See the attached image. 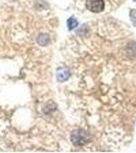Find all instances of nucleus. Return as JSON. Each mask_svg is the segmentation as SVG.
Here are the masks:
<instances>
[{
	"label": "nucleus",
	"mask_w": 136,
	"mask_h": 153,
	"mask_svg": "<svg viewBox=\"0 0 136 153\" xmlns=\"http://www.w3.org/2000/svg\"><path fill=\"white\" fill-rule=\"evenodd\" d=\"M72 140L76 146H81L88 142V135L85 131L83 130H77L72 135Z\"/></svg>",
	"instance_id": "1"
},
{
	"label": "nucleus",
	"mask_w": 136,
	"mask_h": 153,
	"mask_svg": "<svg viewBox=\"0 0 136 153\" xmlns=\"http://www.w3.org/2000/svg\"><path fill=\"white\" fill-rule=\"evenodd\" d=\"M105 1L103 0H86V7L88 10L94 13L101 12L105 9Z\"/></svg>",
	"instance_id": "2"
},
{
	"label": "nucleus",
	"mask_w": 136,
	"mask_h": 153,
	"mask_svg": "<svg viewBox=\"0 0 136 153\" xmlns=\"http://www.w3.org/2000/svg\"><path fill=\"white\" fill-rule=\"evenodd\" d=\"M70 71L67 70V68H59L58 73H56V79H58V82H65L70 78Z\"/></svg>",
	"instance_id": "3"
},
{
	"label": "nucleus",
	"mask_w": 136,
	"mask_h": 153,
	"mask_svg": "<svg viewBox=\"0 0 136 153\" xmlns=\"http://www.w3.org/2000/svg\"><path fill=\"white\" fill-rule=\"evenodd\" d=\"M37 41H38L39 44H41V45H47L48 42H49V36L47 34H42L38 37V39H37Z\"/></svg>",
	"instance_id": "4"
},
{
	"label": "nucleus",
	"mask_w": 136,
	"mask_h": 153,
	"mask_svg": "<svg viewBox=\"0 0 136 153\" xmlns=\"http://www.w3.org/2000/svg\"><path fill=\"white\" fill-rule=\"evenodd\" d=\"M67 24H68V28H69L70 31H72V30L75 29V28H77L78 25H79L78 21L75 18H73V16L68 19V23H67Z\"/></svg>",
	"instance_id": "5"
},
{
	"label": "nucleus",
	"mask_w": 136,
	"mask_h": 153,
	"mask_svg": "<svg viewBox=\"0 0 136 153\" xmlns=\"http://www.w3.org/2000/svg\"><path fill=\"white\" fill-rule=\"evenodd\" d=\"M134 1H135V2H136V0H134Z\"/></svg>",
	"instance_id": "6"
}]
</instances>
